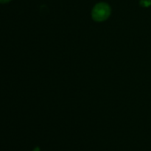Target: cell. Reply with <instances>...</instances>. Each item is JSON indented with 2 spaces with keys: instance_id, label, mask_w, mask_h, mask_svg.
I'll list each match as a JSON object with an SVG mask.
<instances>
[{
  "instance_id": "4",
  "label": "cell",
  "mask_w": 151,
  "mask_h": 151,
  "mask_svg": "<svg viewBox=\"0 0 151 151\" xmlns=\"http://www.w3.org/2000/svg\"><path fill=\"white\" fill-rule=\"evenodd\" d=\"M33 151H40L39 147H36V148H35V149L33 150Z\"/></svg>"
},
{
  "instance_id": "3",
  "label": "cell",
  "mask_w": 151,
  "mask_h": 151,
  "mask_svg": "<svg viewBox=\"0 0 151 151\" xmlns=\"http://www.w3.org/2000/svg\"><path fill=\"white\" fill-rule=\"evenodd\" d=\"M11 0H0V4H6L10 1Z\"/></svg>"
},
{
  "instance_id": "1",
  "label": "cell",
  "mask_w": 151,
  "mask_h": 151,
  "mask_svg": "<svg viewBox=\"0 0 151 151\" xmlns=\"http://www.w3.org/2000/svg\"><path fill=\"white\" fill-rule=\"evenodd\" d=\"M111 12V7L107 3L100 2L95 4L93 7L91 16L96 22H103L110 16Z\"/></svg>"
},
{
  "instance_id": "2",
  "label": "cell",
  "mask_w": 151,
  "mask_h": 151,
  "mask_svg": "<svg viewBox=\"0 0 151 151\" xmlns=\"http://www.w3.org/2000/svg\"><path fill=\"white\" fill-rule=\"evenodd\" d=\"M139 4L144 7H150L151 5V0H140Z\"/></svg>"
}]
</instances>
